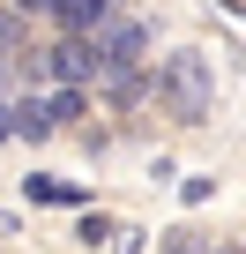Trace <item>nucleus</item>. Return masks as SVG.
<instances>
[{
	"label": "nucleus",
	"mask_w": 246,
	"mask_h": 254,
	"mask_svg": "<svg viewBox=\"0 0 246 254\" xmlns=\"http://www.w3.org/2000/svg\"><path fill=\"white\" fill-rule=\"evenodd\" d=\"M149 90H157V105L179 120V127H201L209 120V105H216V67H209V53H172L157 75H149Z\"/></svg>",
	"instance_id": "obj_1"
},
{
	"label": "nucleus",
	"mask_w": 246,
	"mask_h": 254,
	"mask_svg": "<svg viewBox=\"0 0 246 254\" xmlns=\"http://www.w3.org/2000/svg\"><path fill=\"white\" fill-rule=\"evenodd\" d=\"M90 45H97V67H142V53H149V30L135 23V15H104L97 30H90Z\"/></svg>",
	"instance_id": "obj_2"
},
{
	"label": "nucleus",
	"mask_w": 246,
	"mask_h": 254,
	"mask_svg": "<svg viewBox=\"0 0 246 254\" xmlns=\"http://www.w3.org/2000/svg\"><path fill=\"white\" fill-rule=\"evenodd\" d=\"M38 67H45V82L90 90V82H97V45H90V38H60V45H45V53H38Z\"/></svg>",
	"instance_id": "obj_3"
},
{
	"label": "nucleus",
	"mask_w": 246,
	"mask_h": 254,
	"mask_svg": "<svg viewBox=\"0 0 246 254\" xmlns=\"http://www.w3.org/2000/svg\"><path fill=\"white\" fill-rule=\"evenodd\" d=\"M97 90L112 105H142L149 97V67H97Z\"/></svg>",
	"instance_id": "obj_4"
},
{
	"label": "nucleus",
	"mask_w": 246,
	"mask_h": 254,
	"mask_svg": "<svg viewBox=\"0 0 246 254\" xmlns=\"http://www.w3.org/2000/svg\"><path fill=\"white\" fill-rule=\"evenodd\" d=\"M23 194H30V202H52V209H82V202H90L75 180H52V172H30V180H23Z\"/></svg>",
	"instance_id": "obj_5"
},
{
	"label": "nucleus",
	"mask_w": 246,
	"mask_h": 254,
	"mask_svg": "<svg viewBox=\"0 0 246 254\" xmlns=\"http://www.w3.org/2000/svg\"><path fill=\"white\" fill-rule=\"evenodd\" d=\"M52 15H60V30H67V38H90V30L112 15V0H60Z\"/></svg>",
	"instance_id": "obj_6"
},
{
	"label": "nucleus",
	"mask_w": 246,
	"mask_h": 254,
	"mask_svg": "<svg viewBox=\"0 0 246 254\" xmlns=\"http://www.w3.org/2000/svg\"><path fill=\"white\" fill-rule=\"evenodd\" d=\"M30 53V23H23V8H0V60H23Z\"/></svg>",
	"instance_id": "obj_7"
},
{
	"label": "nucleus",
	"mask_w": 246,
	"mask_h": 254,
	"mask_svg": "<svg viewBox=\"0 0 246 254\" xmlns=\"http://www.w3.org/2000/svg\"><path fill=\"white\" fill-rule=\"evenodd\" d=\"M15 135H23V142H45V135H52L45 97H15Z\"/></svg>",
	"instance_id": "obj_8"
},
{
	"label": "nucleus",
	"mask_w": 246,
	"mask_h": 254,
	"mask_svg": "<svg viewBox=\"0 0 246 254\" xmlns=\"http://www.w3.org/2000/svg\"><path fill=\"white\" fill-rule=\"evenodd\" d=\"M82 105H90V97H82V90H67V82H52V90H45V120H52V127L82 120Z\"/></svg>",
	"instance_id": "obj_9"
},
{
	"label": "nucleus",
	"mask_w": 246,
	"mask_h": 254,
	"mask_svg": "<svg viewBox=\"0 0 246 254\" xmlns=\"http://www.w3.org/2000/svg\"><path fill=\"white\" fill-rule=\"evenodd\" d=\"M112 232H119V224H112V217H97V209H90V217H82V232H75V239H82V247H104V239H112Z\"/></svg>",
	"instance_id": "obj_10"
},
{
	"label": "nucleus",
	"mask_w": 246,
	"mask_h": 254,
	"mask_svg": "<svg viewBox=\"0 0 246 254\" xmlns=\"http://www.w3.org/2000/svg\"><path fill=\"white\" fill-rule=\"evenodd\" d=\"M164 239H172V254H209V247H201L194 232H164Z\"/></svg>",
	"instance_id": "obj_11"
},
{
	"label": "nucleus",
	"mask_w": 246,
	"mask_h": 254,
	"mask_svg": "<svg viewBox=\"0 0 246 254\" xmlns=\"http://www.w3.org/2000/svg\"><path fill=\"white\" fill-rule=\"evenodd\" d=\"M15 8H23V15H52V8H60V0H15Z\"/></svg>",
	"instance_id": "obj_12"
},
{
	"label": "nucleus",
	"mask_w": 246,
	"mask_h": 254,
	"mask_svg": "<svg viewBox=\"0 0 246 254\" xmlns=\"http://www.w3.org/2000/svg\"><path fill=\"white\" fill-rule=\"evenodd\" d=\"M15 135V105H0V142H8Z\"/></svg>",
	"instance_id": "obj_13"
},
{
	"label": "nucleus",
	"mask_w": 246,
	"mask_h": 254,
	"mask_svg": "<svg viewBox=\"0 0 246 254\" xmlns=\"http://www.w3.org/2000/svg\"><path fill=\"white\" fill-rule=\"evenodd\" d=\"M8 232H15V224H8V217H0V239H8Z\"/></svg>",
	"instance_id": "obj_14"
}]
</instances>
